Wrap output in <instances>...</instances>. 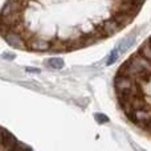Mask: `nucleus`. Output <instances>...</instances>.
I'll return each instance as SVG.
<instances>
[{"mask_svg": "<svg viewBox=\"0 0 151 151\" xmlns=\"http://www.w3.org/2000/svg\"><path fill=\"white\" fill-rule=\"evenodd\" d=\"M27 49L35 50V52H48L52 49V42L44 39H39V37H32L27 41Z\"/></svg>", "mask_w": 151, "mask_h": 151, "instance_id": "obj_1", "label": "nucleus"}, {"mask_svg": "<svg viewBox=\"0 0 151 151\" xmlns=\"http://www.w3.org/2000/svg\"><path fill=\"white\" fill-rule=\"evenodd\" d=\"M98 28L101 29L102 33H104L105 36H111V35H114V33H117V32H119L121 29L123 28V27L121 25V24L118 23V21L115 20L114 17H111V19H109V20H106V21H104V23H101Z\"/></svg>", "mask_w": 151, "mask_h": 151, "instance_id": "obj_2", "label": "nucleus"}, {"mask_svg": "<svg viewBox=\"0 0 151 151\" xmlns=\"http://www.w3.org/2000/svg\"><path fill=\"white\" fill-rule=\"evenodd\" d=\"M3 39L13 48H17V49H27V40L23 35L15 33V32H9L7 33Z\"/></svg>", "mask_w": 151, "mask_h": 151, "instance_id": "obj_3", "label": "nucleus"}, {"mask_svg": "<svg viewBox=\"0 0 151 151\" xmlns=\"http://www.w3.org/2000/svg\"><path fill=\"white\" fill-rule=\"evenodd\" d=\"M135 83L134 78L129 77V76H115L114 86H115V93H122L130 89L131 86Z\"/></svg>", "mask_w": 151, "mask_h": 151, "instance_id": "obj_4", "label": "nucleus"}, {"mask_svg": "<svg viewBox=\"0 0 151 151\" xmlns=\"http://www.w3.org/2000/svg\"><path fill=\"white\" fill-rule=\"evenodd\" d=\"M16 145H17V141L5 129H1V149L3 150H15Z\"/></svg>", "mask_w": 151, "mask_h": 151, "instance_id": "obj_5", "label": "nucleus"}, {"mask_svg": "<svg viewBox=\"0 0 151 151\" xmlns=\"http://www.w3.org/2000/svg\"><path fill=\"white\" fill-rule=\"evenodd\" d=\"M135 15H137L135 12H119V13H113V17L122 27H125L126 24L131 23V20L135 17Z\"/></svg>", "mask_w": 151, "mask_h": 151, "instance_id": "obj_6", "label": "nucleus"}, {"mask_svg": "<svg viewBox=\"0 0 151 151\" xmlns=\"http://www.w3.org/2000/svg\"><path fill=\"white\" fill-rule=\"evenodd\" d=\"M47 66L50 69H63L65 66V63H64L63 58L60 57H52L49 60H47Z\"/></svg>", "mask_w": 151, "mask_h": 151, "instance_id": "obj_7", "label": "nucleus"}, {"mask_svg": "<svg viewBox=\"0 0 151 151\" xmlns=\"http://www.w3.org/2000/svg\"><path fill=\"white\" fill-rule=\"evenodd\" d=\"M134 41H135V35L134 33H131L130 36H127V37H125V39L122 40V41L118 44V47L121 48V50H122V53H125L126 50L129 49V48L131 47V45L134 44Z\"/></svg>", "mask_w": 151, "mask_h": 151, "instance_id": "obj_8", "label": "nucleus"}, {"mask_svg": "<svg viewBox=\"0 0 151 151\" xmlns=\"http://www.w3.org/2000/svg\"><path fill=\"white\" fill-rule=\"evenodd\" d=\"M122 55V50H121V48L118 47H115L114 49L111 50V52L109 53V56H107V58H106V65H113V64L115 63V61L119 58V56Z\"/></svg>", "mask_w": 151, "mask_h": 151, "instance_id": "obj_9", "label": "nucleus"}, {"mask_svg": "<svg viewBox=\"0 0 151 151\" xmlns=\"http://www.w3.org/2000/svg\"><path fill=\"white\" fill-rule=\"evenodd\" d=\"M138 52L141 53L142 56H145V57L149 58V60L151 61V42H150V40L145 41L143 44L141 45V48H139Z\"/></svg>", "mask_w": 151, "mask_h": 151, "instance_id": "obj_10", "label": "nucleus"}, {"mask_svg": "<svg viewBox=\"0 0 151 151\" xmlns=\"http://www.w3.org/2000/svg\"><path fill=\"white\" fill-rule=\"evenodd\" d=\"M94 118H96V121L98 123H107L109 122V117L105 114H101V113H97V114H94Z\"/></svg>", "mask_w": 151, "mask_h": 151, "instance_id": "obj_11", "label": "nucleus"}, {"mask_svg": "<svg viewBox=\"0 0 151 151\" xmlns=\"http://www.w3.org/2000/svg\"><path fill=\"white\" fill-rule=\"evenodd\" d=\"M15 150H31V147L29 146H25V145H23V143H19L17 142V145H16V149Z\"/></svg>", "mask_w": 151, "mask_h": 151, "instance_id": "obj_12", "label": "nucleus"}, {"mask_svg": "<svg viewBox=\"0 0 151 151\" xmlns=\"http://www.w3.org/2000/svg\"><path fill=\"white\" fill-rule=\"evenodd\" d=\"M1 58L3 60H13V58H15V55H13V53H4V55L1 56Z\"/></svg>", "mask_w": 151, "mask_h": 151, "instance_id": "obj_13", "label": "nucleus"}, {"mask_svg": "<svg viewBox=\"0 0 151 151\" xmlns=\"http://www.w3.org/2000/svg\"><path fill=\"white\" fill-rule=\"evenodd\" d=\"M25 70L29 72V73H40V69H35V68H27Z\"/></svg>", "mask_w": 151, "mask_h": 151, "instance_id": "obj_14", "label": "nucleus"}, {"mask_svg": "<svg viewBox=\"0 0 151 151\" xmlns=\"http://www.w3.org/2000/svg\"><path fill=\"white\" fill-rule=\"evenodd\" d=\"M150 42H151V37H150Z\"/></svg>", "mask_w": 151, "mask_h": 151, "instance_id": "obj_15", "label": "nucleus"}]
</instances>
